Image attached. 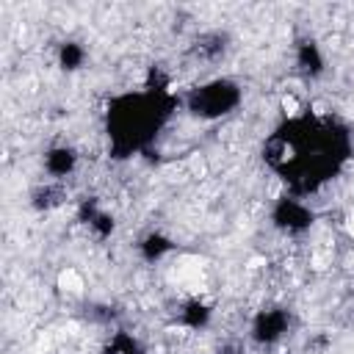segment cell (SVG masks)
<instances>
[{
    "label": "cell",
    "instance_id": "obj_7",
    "mask_svg": "<svg viewBox=\"0 0 354 354\" xmlns=\"http://www.w3.org/2000/svg\"><path fill=\"white\" fill-rule=\"evenodd\" d=\"M41 166L50 174V180L61 183L77 169V152L69 144H53V147H47V152L41 158Z\"/></svg>",
    "mask_w": 354,
    "mask_h": 354
},
{
    "label": "cell",
    "instance_id": "obj_5",
    "mask_svg": "<svg viewBox=\"0 0 354 354\" xmlns=\"http://www.w3.org/2000/svg\"><path fill=\"white\" fill-rule=\"evenodd\" d=\"M290 329V313L285 307H263L249 326V337L257 346H277Z\"/></svg>",
    "mask_w": 354,
    "mask_h": 354
},
{
    "label": "cell",
    "instance_id": "obj_9",
    "mask_svg": "<svg viewBox=\"0 0 354 354\" xmlns=\"http://www.w3.org/2000/svg\"><path fill=\"white\" fill-rule=\"evenodd\" d=\"M77 218L88 227V232L97 238V241H105L113 235V216L108 210H102L94 199H83L80 207H77Z\"/></svg>",
    "mask_w": 354,
    "mask_h": 354
},
{
    "label": "cell",
    "instance_id": "obj_12",
    "mask_svg": "<svg viewBox=\"0 0 354 354\" xmlns=\"http://www.w3.org/2000/svg\"><path fill=\"white\" fill-rule=\"evenodd\" d=\"M55 61H58V66H61L64 72H77V69L86 64V47H83L80 41L66 39V41L58 44V50H55Z\"/></svg>",
    "mask_w": 354,
    "mask_h": 354
},
{
    "label": "cell",
    "instance_id": "obj_10",
    "mask_svg": "<svg viewBox=\"0 0 354 354\" xmlns=\"http://www.w3.org/2000/svg\"><path fill=\"white\" fill-rule=\"evenodd\" d=\"M171 249H174L171 238L163 235V232H158V230H149V232L141 235V241H138V254H141L144 263H158V260H163Z\"/></svg>",
    "mask_w": 354,
    "mask_h": 354
},
{
    "label": "cell",
    "instance_id": "obj_14",
    "mask_svg": "<svg viewBox=\"0 0 354 354\" xmlns=\"http://www.w3.org/2000/svg\"><path fill=\"white\" fill-rule=\"evenodd\" d=\"M105 354H138V343H136L130 335L119 332V335H113L111 343L105 346Z\"/></svg>",
    "mask_w": 354,
    "mask_h": 354
},
{
    "label": "cell",
    "instance_id": "obj_3",
    "mask_svg": "<svg viewBox=\"0 0 354 354\" xmlns=\"http://www.w3.org/2000/svg\"><path fill=\"white\" fill-rule=\"evenodd\" d=\"M241 100H243V88L232 77H213V80L194 86L185 94V111L194 119L216 122V119L230 116L241 105Z\"/></svg>",
    "mask_w": 354,
    "mask_h": 354
},
{
    "label": "cell",
    "instance_id": "obj_8",
    "mask_svg": "<svg viewBox=\"0 0 354 354\" xmlns=\"http://www.w3.org/2000/svg\"><path fill=\"white\" fill-rule=\"evenodd\" d=\"M227 50H230V39H227V33H221V30H205V33H199V36L194 39V44H191V55H194L196 61H202V64H216V61H221V58L227 55Z\"/></svg>",
    "mask_w": 354,
    "mask_h": 354
},
{
    "label": "cell",
    "instance_id": "obj_11",
    "mask_svg": "<svg viewBox=\"0 0 354 354\" xmlns=\"http://www.w3.org/2000/svg\"><path fill=\"white\" fill-rule=\"evenodd\" d=\"M210 315H213V310L202 299H188L180 307V324L188 329H205L210 324Z\"/></svg>",
    "mask_w": 354,
    "mask_h": 354
},
{
    "label": "cell",
    "instance_id": "obj_1",
    "mask_svg": "<svg viewBox=\"0 0 354 354\" xmlns=\"http://www.w3.org/2000/svg\"><path fill=\"white\" fill-rule=\"evenodd\" d=\"M263 158L288 183L293 196L307 199L348 163L351 130L335 116L293 111L268 136Z\"/></svg>",
    "mask_w": 354,
    "mask_h": 354
},
{
    "label": "cell",
    "instance_id": "obj_4",
    "mask_svg": "<svg viewBox=\"0 0 354 354\" xmlns=\"http://www.w3.org/2000/svg\"><path fill=\"white\" fill-rule=\"evenodd\" d=\"M313 221H315V213L301 196L285 194L271 207V224L282 235H304L313 227Z\"/></svg>",
    "mask_w": 354,
    "mask_h": 354
},
{
    "label": "cell",
    "instance_id": "obj_13",
    "mask_svg": "<svg viewBox=\"0 0 354 354\" xmlns=\"http://www.w3.org/2000/svg\"><path fill=\"white\" fill-rule=\"evenodd\" d=\"M64 188H61V183H55V180H47L44 185H36L33 188V194H30V205L36 207V210H53V207H58L61 202H64Z\"/></svg>",
    "mask_w": 354,
    "mask_h": 354
},
{
    "label": "cell",
    "instance_id": "obj_2",
    "mask_svg": "<svg viewBox=\"0 0 354 354\" xmlns=\"http://www.w3.org/2000/svg\"><path fill=\"white\" fill-rule=\"evenodd\" d=\"M174 108L177 100L158 69L149 72V80L138 91L116 94L105 108V133L113 158H130L149 147Z\"/></svg>",
    "mask_w": 354,
    "mask_h": 354
},
{
    "label": "cell",
    "instance_id": "obj_6",
    "mask_svg": "<svg viewBox=\"0 0 354 354\" xmlns=\"http://www.w3.org/2000/svg\"><path fill=\"white\" fill-rule=\"evenodd\" d=\"M293 64H296V69L307 80H315V77H321L326 72V55H324L321 44L313 36L296 39V44H293Z\"/></svg>",
    "mask_w": 354,
    "mask_h": 354
}]
</instances>
